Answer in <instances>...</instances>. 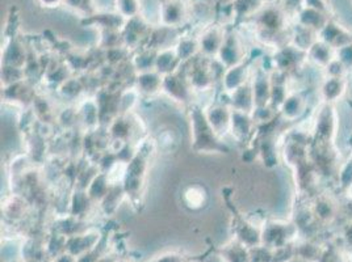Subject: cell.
Segmentation results:
<instances>
[{"label":"cell","mask_w":352,"mask_h":262,"mask_svg":"<svg viewBox=\"0 0 352 262\" xmlns=\"http://www.w3.org/2000/svg\"><path fill=\"white\" fill-rule=\"evenodd\" d=\"M192 135H193V145L196 148L204 152H222L226 148L222 146L220 141H217V132L212 128L210 122L208 121L206 115L199 108L191 109Z\"/></svg>","instance_id":"6da1fadb"},{"label":"cell","mask_w":352,"mask_h":262,"mask_svg":"<svg viewBox=\"0 0 352 262\" xmlns=\"http://www.w3.org/2000/svg\"><path fill=\"white\" fill-rule=\"evenodd\" d=\"M337 128V112L334 106L331 104H323L316 119L313 143L322 146H334Z\"/></svg>","instance_id":"7a4b0ae2"},{"label":"cell","mask_w":352,"mask_h":262,"mask_svg":"<svg viewBox=\"0 0 352 262\" xmlns=\"http://www.w3.org/2000/svg\"><path fill=\"white\" fill-rule=\"evenodd\" d=\"M243 56L245 50L241 38L235 33L225 34L223 43L221 45L220 51L217 54L222 66H225L226 69L234 67L243 62Z\"/></svg>","instance_id":"3957f363"},{"label":"cell","mask_w":352,"mask_h":262,"mask_svg":"<svg viewBox=\"0 0 352 262\" xmlns=\"http://www.w3.org/2000/svg\"><path fill=\"white\" fill-rule=\"evenodd\" d=\"M187 5L183 0H166L160 5V24L164 28H177L187 19Z\"/></svg>","instance_id":"277c9868"},{"label":"cell","mask_w":352,"mask_h":262,"mask_svg":"<svg viewBox=\"0 0 352 262\" xmlns=\"http://www.w3.org/2000/svg\"><path fill=\"white\" fill-rule=\"evenodd\" d=\"M310 210L317 223H330L339 214V201H336L331 195L317 194L311 202Z\"/></svg>","instance_id":"5b68a950"},{"label":"cell","mask_w":352,"mask_h":262,"mask_svg":"<svg viewBox=\"0 0 352 262\" xmlns=\"http://www.w3.org/2000/svg\"><path fill=\"white\" fill-rule=\"evenodd\" d=\"M320 40L324 44L331 46L333 49H340L346 45L352 44V36L350 32L338 25L337 23L330 21L326 24V27L320 32Z\"/></svg>","instance_id":"8992f818"},{"label":"cell","mask_w":352,"mask_h":262,"mask_svg":"<svg viewBox=\"0 0 352 262\" xmlns=\"http://www.w3.org/2000/svg\"><path fill=\"white\" fill-rule=\"evenodd\" d=\"M297 19H298L297 20L298 25L313 30L318 34L326 27V24L329 23V17L326 16L324 12L314 10V8H310V7H305V5L297 14Z\"/></svg>","instance_id":"52a82bcc"},{"label":"cell","mask_w":352,"mask_h":262,"mask_svg":"<svg viewBox=\"0 0 352 262\" xmlns=\"http://www.w3.org/2000/svg\"><path fill=\"white\" fill-rule=\"evenodd\" d=\"M225 30L221 29L219 27H212L206 29L199 38V46L200 51L204 53L206 57L209 56H217L220 51L221 45L225 38Z\"/></svg>","instance_id":"ba28073f"},{"label":"cell","mask_w":352,"mask_h":262,"mask_svg":"<svg viewBox=\"0 0 352 262\" xmlns=\"http://www.w3.org/2000/svg\"><path fill=\"white\" fill-rule=\"evenodd\" d=\"M347 88V82L346 78H329L323 80L321 86V97H322L324 104H334L339 102Z\"/></svg>","instance_id":"9c48e42d"},{"label":"cell","mask_w":352,"mask_h":262,"mask_svg":"<svg viewBox=\"0 0 352 262\" xmlns=\"http://www.w3.org/2000/svg\"><path fill=\"white\" fill-rule=\"evenodd\" d=\"M307 57L324 70L327 64L337 57V50L318 38V41L309 49Z\"/></svg>","instance_id":"30bf717a"},{"label":"cell","mask_w":352,"mask_h":262,"mask_svg":"<svg viewBox=\"0 0 352 262\" xmlns=\"http://www.w3.org/2000/svg\"><path fill=\"white\" fill-rule=\"evenodd\" d=\"M213 112H206V118L210 122L212 128L217 132V135H221L223 129H230L232 125V113L226 112L223 106H212L210 108Z\"/></svg>","instance_id":"8fae6325"},{"label":"cell","mask_w":352,"mask_h":262,"mask_svg":"<svg viewBox=\"0 0 352 262\" xmlns=\"http://www.w3.org/2000/svg\"><path fill=\"white\" fill-rule=\"evenodd\" d=\"M304 110H305V102L297 93L289 95L280 106V113L285 119H289V121H294L296 118H298L304 113Z\"/></svg>","instance_id":"7c38bea8"},{"label":"cell","mask_w":352,"mask_h":262,"mask_svg":"<svg viewBox=\"0 0 352 262\" xmlns=\"http://www.w3.org/2000/svg\"><path fill=\"white\" fill-rule=\"evenodd\" d=\"M252 122L248 113H242V112H232V125H230V130L233 132L236 138H243L246 135H249L252 130Z\"/></svg>","instance_id":"4fadbf2b"},{"label":"cell","mask_w":352,"mask_h":262,"mask_svg":"<svg viewBox=\"0 0 352 262\" xmlns=\"http://www.w3.org/2000/svg\"><path fill=\"white\" fill-rule=\"evenodd\" d=\"M184 204L193 209H200L206 204V191L203 187L192 185L183 193Z\"/></svg>","instance_id":"5bb4252c"},{"label":"cell","mask_w":352,"mask_h":262,"mask_svg":"<svg viewBox=\"0 0 352 262\" xmlns=\"http://www.w3.org/2000/svg\"><path fill=\"white\" fill-rule=\"evenodd\" d=\"M115 4L116 14L125 19L126 21L141 16V0H115Z\"/></svg>","instance_id":"9a60e30c"},{"label":"cell","mask_w":352,"mask_h":262,"mask_svg":"<svg viewBox=\"0 0 352 262\" xmlns=\"http://www.w3.org/2000/svg\"><path fill=\"white\" fill-rule=\"evenodd\" d=\"M337 176L338 185L343 191V194L350 193V189L352 188V156L343 165H340Z\"/></svg>","instance_id":"2e32d148"},{"label":"cell","mask_w":352,"mask_h":262,"mask_svg":"<svg viewBox=\"0 0 352 262\" xmlns=\"http://www.w3.org/2000/svg\"><path fill=\"white\" fill-rule=\"evenodd\" d=\"M176 53L179 56V58L188 59L191 57H195L196 51L200 50V46H199V40H182L179 44L176 45L175 47Z\"/></svg>","instance_id":"e0dca14e"},{"label":"cell","mask_w":352,"mask_h":262,"mask_svg":"<svg viewBox=\"0 0 352 262\" xmlns=\"http://www.w3.org/2000/svg\"><path fill=\"white\" fill-rule=\"evenodd\" d=\"M285 224L281 223H274V224H268L267 227V233H264L263 236H270V235H288V227H284ZM284 243H287V239H284L283 236H275L274 237V244H276L278 247H284Z\"/></svg>","instance_id":"ac0fdd59"},{"label":"cell","mask_w":352,"mask_h":262,"mask_svg":"<svg viewBox=\"0 0 352 262\" xmlns=\"http://www.w3.org/2000/svg\"><path fill=\"white\" fill-rule=\"evenodd\" d=\"M324 71L329 78H346V73H349L347 69L343 66V63L337 57L327 64Z\"/></svg>","instance_id":"d6986e66"},{"label":"cell","mask_w":352,"mask_h":262,"mask_svg":"<svg viewBox=\"0 0 352 262\" xmlns=\"http://www.w3.org/2000/svg\"><path fill=\"white\" fill-rule=\"evenodd\" d=\"M337 58L343 63L347 71H352V44L346 45L337 50Z\"/></svg>","instance_id":"ffe728a7"},{"label":"cell","mask_w":352,"mask_h":262,"mask_svg":"<svg viewBox=\"0 0 352 262\" xmlns=\"http://www.w3.org/2000/svg\"><path fill=\"white\" fill-rule=\"evenodd\" d=\"M339 213L343 214V217L347 219V222H352V194L347 193L342 195V200L339 201Z\"/></svg>","instance_id":"44dd1931"},{"label":"cell","mask_w":352,"mask_h":262,"mask_svg":"<svg viewBox=\"0 0 352 262\" xmlns=\"http://www.w3.org/2000/svg\"><path fill=\"white\" fill-rule=\"evenodd\" d=\"M343 240L344 243L352 248V222H349L347 226L344 227V231H343Z\"/></svg>","instance_id":"7402d4cb"},{"label":"cell","mask_w":352,"mask_h":262,"mask_svg":"<svg viewBox=\"0 0 352 262\" xmlns=\"http://www.w3.org/2000/svg\"><path fill=\"white\" fill-rule=\"evenodd\" d=\"M38 3L45 8H56L60 4H65V0H38Z\"/></svg>","instance_id":"603a6c76"},{"label":"cell","mask_w":352,"mask_h":262,"mask_svg":"<svg viewBox=\"0 0 352 262\" xmlns=\"http://www.w3.org/2000/svg\"><path fill=\"white\" fill-rule=\"evenodd\" d=\"M154 262H184V257L176 256V254H167V256H162L161 259Z\"/></svg>","instance_id":"cb8c5ba5"},{"label":"cell","mask_w":352,"mask_h":262,"mask_svg":"<svg viewBox=\"0 0 352 262\" xmlns=\"http://www.w3.org/2000/svg\"><path fill=\"white\" fill-rule=\"evenodd\" d=\"M276 0H262V3H265V4H272V3H275Z\"/></svg>","instance_id":"d4e9b609"}]
</instances>
